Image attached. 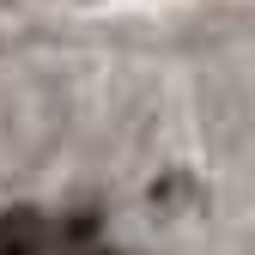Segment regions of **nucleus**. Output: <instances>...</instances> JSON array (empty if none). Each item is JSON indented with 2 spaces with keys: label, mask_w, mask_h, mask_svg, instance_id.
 I'll list each match as a JSON object with an SVG mask.
<instances>
[{
  "label": "nucleus",
  "mask_w": 255,
  "mask_h": 255,
  "mask_svg": "<svg viewBox=\"0 0 255 255\" xmlns=\"http://www.w3.org/2000/svg\"><path fill=\"white\" fill-rule=\"evenodd\" d=\"M43 249V219L37 213H6L0 219V255H37Z\"/></svg>",
  "instance_id": "f257e3e1"
}]
</instances>
